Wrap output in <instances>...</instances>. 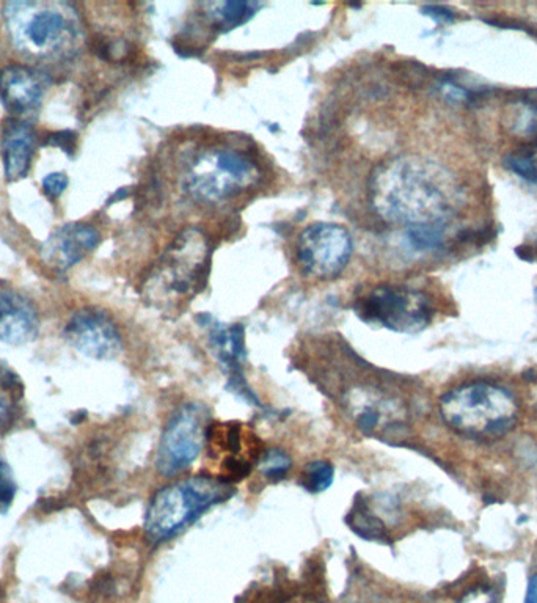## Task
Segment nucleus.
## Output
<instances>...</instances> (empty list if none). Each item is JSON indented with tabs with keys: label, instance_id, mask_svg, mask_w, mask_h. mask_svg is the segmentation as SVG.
<instances>
[{
	"label": "nucleus",
	"instance_id": "2f4dec72",
	"mask_svg": "<svg viewBox=\"0 0 537 603\" xmlns=\"http://www.w3.org/2000/svg\"><path fill=\"white\" fill-rule=\"evenodd\" d=\"M483 603H494L492 599H490L489 594L486 593V597H484Z\"/></svg>",
	"mask_w": 537,
	"mask_h": 603
},
{
	"label": "nucleus",
	"instance_id": "9d476101",
	"mask_svg": "<svg viewBox=\"0 0 537 603\" xmlns=\"http://www.w3.org/2000/svg\"><path fill=\"white\" fill-rule=\"evenodd\" d=\"M352 249L351 234L346 228L337 223H313L297 239V263L308 277L332 280L348 266Z\"/></svg>",
	"mask_w": 537,
	"mask_h": 603
},
{
	"label": "nucleus",
	"instance_id": "9b49d317",
	"mask_svg": "<svg viewBox=\"0 0 537 603\" xmlns=\"http://www.w3.org/2000/svg\"><path fill=\"white\" fill-rule=\"evenodd\" d=\"M63 335L74 349L93 360H114L123 351V340L115 322L96 308L76 311Z\"/></svg>",
	"mask_w": 537,
	"mask_h": 603
},
{
	"label": "nucleus",
	"instance_id": "cd10ccee",
	"mask_svg": "<svg viewBox=\"0 0 537 603\" xmlns=\"http://www.w3.org/2000/svg\"><path fill=\"white\" fill-rule=\"evenodd\" d=\"M424 15H428L429 18L434 19L437 22H453L454 13L450 8L443 7V5H428L423 8Z\"/></svg>",
	"mask_w": 537,
	"mask_h": 603
},
{
	"label": "nucleus",
	"instance_id": "393cba45",
	"mask_svg": "<svg viewBox=\"0 0 537 603\" xmlns=\"http://www.w3.org/2000/svg\"><path fill=\"white\" fill-rule=\"evenodd\" d=\"M439 90L451 103H470L476 96V93H473L472 90L462 87L459 82L450 79V77L440 81Z\"/></svg>",
	"mask_w": 537,
	"mask_h": 603
},
{
	"label": "nucleus",
	"instance_id": "4468645a",
	"mask_svg": "<svg viewBox=\"0 0 537 603\" xmlns=\"http://www.w3.org/2000/svg\"><path fill=\"white\" fill-rule=\"evenodd\" d=\"M48 77L26 65L7 66L0 73V99L13 114H29L40 106Z\"/></svg>",
	"mask_w": 537,
	"mask_h": 603
},
{
	"label": "nucleus",
	"instance_id": "f3484780",
	"mask_svg": "<svg viewBox=\"0 0 537 603\" xmlns=\"http://www.w3.org/2000/svg\"><path fill=\"white\" fill-rule=\"evenodd\" d=\"M346 523L357 536L365 541H390L384 520L377 516L373 506L369 503V498H365L363 495L355 498V503L346 516Z\"/></svg>",
	"mask_w": 537,
	"mask_h": 603
},
{
	"label": "nucleus",
	"instance_id": "2eb2a0df",
	"mask_svg": "<svg viewBox=\"0 0 537 603\" xmlns=\"http://www.w3.org/2000/svg\"><path fill=\"white\" fill-rule=\"evenodd\" d=\"M40 316L32 302L13 291H0V341L22 346L37 340Z\"/></svg>",
	"mask_w": 537,
	"mask_h": 603
},
{
	"label": "nucleus",
	"instance_id": "dca6fc26",
	"mask_svg": "<svg viewBox=\"0 0 537 603\" xmlns=\"http://www.w3.org/2000/svg\"><path fill=\"white\" fill-rule=\"evenodd\" d=\"M37 145V134L27 121L10 118L2 129V156L8 180H21L29 173Z\"/></svg>",
	"mask_w": 537,
	"mask_h": 603
},
{
	"label": "nucleus",
	"instance_id": "c756f323",
	"mask_svg": "<svg viewBox=\"0 0 537 603\" xmlns=\"http://www.w3.org/2000/svg\"><path fill=\"white\" fill-rule=\"evenodd\" d=\"M525 603H537V575H533L528 582L527 597Z\"/></svg>",
	"mask_w": 537,
	"mask_h": 603
},
{
	"label": "nucleus",
	"instance_id": "b1692460",
	"mask_svg": "<svg viewBox=\"0 0 537 603\" xmlns=\"http://www.w3.org/2000/svg\"><path fill=\"white\" fill-rule=\"evenodd\" d=\"M16 492H18V484L13 470L7 462L0 461V512H7L11 508Z\"/></svg>",
	"mask_w": 537,
	"mask_h": 603
},
{
	"label": "nucleus",
	"instance_id": "4be33fe9",
	"mask_svg": "<svg viewBox=\"0 0 537 603\" xmlns=\"http://www.w3.org/2000/svg\"><path fill=\"white\" fill-rule=\"evenodd\" d=\"M291 465H293V461L285 451L271 448V450L264 451L258 468H260L264 478L269 479V481H280L288 475Z\"/></svg>",
	"mask_w": 537,
	"mask_h": 603
},
{
	"label": "nucleus",
	"instance_id": "1a4fd4ad",
	"mask_svg": "<svg viewBox=\"0 0 537 603\" xmlns=\"http://www.w3.org/2000/svg\"><path fill=\"white\" fill-rule=\"evenodd\" d=\"M209 459L217 467V478L233 484L247 478L264 454L258 435L239 421L209 424L206 434Z\"/></svg>",
	"mask_w": 537,
	"mask_h": 603
},
{
	"label": "nucleus",
	"instance_id": "20e7f679",
	"mask_svg": "<svg viewBox=\"0 0 537 603\" xmlns=\"http://www.w3.org/2000/svg\"><path fill=\"white\" fill-rule=\"evenodd\" d=\"M233 495V484L214 475L178 479L151 498L143 528L154 544L170 541L209 509L222 505Z\"/></svg>",
	"mask_w": 537,
	"mask_h": 603
},
{
	"label": "nucleus",
	"instance_id": "0eeeda50",
	"mask_svg": "<svg viewBox=\"0 0 537 603\" xmlns=\"http://www.w3.org/2000/svg\"><path fill=\"white\" fill-rule=\"evenodd\" d=\"M354 310L366 324L399 333L421 332L434 316L428 294L406 286H377L355 300Z\"/></svg>",
	"mask_w": 537,
	"mask_h": 603
},
{
	"label": "nucleus",
	"instance_id": "7ed1b4c3",
	"mask_svg": "<svg viewBox=\"0 0 537 603\" xmlns=\"http://www.w3.org/2000/svg\"><path fill=\"white\" fill-rule=\"evenodd\" d=\"M439 410L446 426L472 439L503 437L519 420L517 399L492 382H470L453 388L440 398Z\"/></svg>",
	"mask_w": 537,
	"mask_h": 603
},
{
	"label": "nucleus",
	"instance_id": "39448f33",
	"mask_svg": "<svg viewBox=\"0 0 537 603\" xmlns=\"http://www.w3.org/2000/svg\"><path fill=\"white\" fill-rule=\"evenodd\" d=\"M209 269L208 241L200 230L183 231L148 277L145 294L164 313L178 311L205 286Z\"/></svg>",
	"mask_w": 537,
	"mask_h": 603
},
{
	"label": "nucleus",
	"instance_id": "412c9836",
	"mask_svg": "<svg viewBox=\"0 0 537 603\" xmlns=\"http://www.w3.org/2000/svg\"><path fill=\"white\" fill-rule=\"evenodd\" d=\"M333 476H335V468L330 462H311L305 467L302 478H300V484L310 494H322L332 486Z\"/></svg>",
	"mask_w": 537,
	"mask_h": 603
},
{
	"label": "nucleus",
	"instance_id": "f8f14e48",
	"mask_svg": "<svg viewBox=\"0 0 537 603\" xmlns=\"http://www.w3.org/2000/svg\"><path fill=\"white\" fill-rule=\"evenodd\" d=\"M208 327L212 348L216 351L217 359L228 376V390L252 406L263 407L242 373L245 362L244 327L222 326L219 322H214Z\"/></svg>",
	"mask_w": 537,
	"mask_h": 603
},
{
	"label": "nucleus",
	"instance_id": "f257e3e1",
	"mask_svg": "<svg viewBox=\"0 0 537 603\" xmlns=\"http://www.w3.org/2000/svg\"><path fill=\"white\" fill-rule=\"evenodd\" d=\"M371 205L387 222L446 225L459 208V186L442 165L426 159L398 158L379 165L369 184Z\"/></svg>",
	"mask_w": 537,
	"mask_h": 603
},
{
	"label": "nucleus",
	"instance_id": "a211bd4d",
	"mask_svg": "<svg viewBox=\"0 0 537 603\" xmlns=\"http://www.w3.org/2000/svg\"><path fill=\"white\" fill-rule=\"evenodd\" d=\"M508 128L512 134L522 139H531L537 134V98L534 93L514 99L508 112Z\"/></svg>",
	"mask_w": 537,
	"mask_h": 603
},
{
	"label": "nucleus",
	"instance_id": "473e14b6",
	"mask_svg": "<svg viewBox=\"0 0 537 603\" xmlns=\"http://www.w3.org/2000/svg\"><path fill=\"white\" fill-rule=\"evenodd\" d=\"M536 304H537V288H536Z\"/></svg>",
	"mask_w": 537,
	"mask_h": 603
},
{
	"label": "nucleus",
	"instance_id": "f03ea898",
	"mask_svg": "<svg viewBox=\"0 0 537 603\" xmlns=\"http://www.w3.org/2000/svg\"><path fill=\"white\" fill-rule=\"evenodd\" d=\"M5 21L16 48L35 59L70 57L82 37L76 11L59 2H10Z\"/></svg>",
	"mask_w": 537,
	"mask_h": 603
},
{
	"label": "nucleus",
	"instance_id": "6e6552de",
	"mask_svg": "<svg viewBox=\"0 0 537 603\" xmlns=\"http://www.w3.org/2000/svg\"><path fill=\"white\" fill-rule=\"evenodd\" d=\"M208 418V409L201 402H186L170 415L156 453L161 475H178L197 461L206 445Z\"/></svg>",
	"mask_w": 537,
	"mask_h": 603
},
{
	"label": "nucleus",
	"instance_id": "a878e982",
	"mask_svg": "<svg viewBox=\"0 0 537 603\" xmlns=\"http://www.w3.org/2000/svg\"><path fill=\"white\" fill-rule=\"evenodd\" d=\"M68 184H70V180H68V176L65 173H51V175L46 176L43 180L44 194L48 195L52 200H57L66 191Z\"/></svg>",
	"mask_w": 537,
	"mask_h": 603
},
{
	"label": "nucleus",
	"instance_id": "423d86ee",
	"mask_svg": "<svg viewBox=\"0 0 537 603\" xmlns=\"http://www.w3.org/2000/svg\"><path fill=\"white\" fill-rule=\"evenodd\" d=\"M260 176V164L250 151L214 145L187 164L183 186L194 200L212 205L252 189Z\"/></svg>",
	"mask_w": 537,
	"mask_h": 603
},
{
	"label": "nucleus",
	"instance_id": "bb28decb",
	"mask_svg": "<svg viewBox=\"0 0 537 603\" xmlns=\"http://www.w3.org/2000/svg\"><path fill=\"white\" fill-rule=\"evenodd\" d=\"M48 143L52 147L62 148L63 151L71 154L74 150V143H76V134L71 131L55 132L48 137Z\"/></svg>",
	"mask_w": 537,
	"mask_h": 603
},
{
	"label": "nucleus",
	"instance_id": "6ab92c4d",
	"mask_svg": "<svg viewBox=\"0 0 537 603\" xmlns=\"http://www.w3.org/2000/svg\"><path fill=\"white\" fill-rule=\"evenodd\" d=\"M258 11V4L255 2H242V0H231L225 4L216 5V10L212 11L216 24L219 29L230 30L241 26L249 19L253 18Z\"/></svg>",
	"mask_w": 537,
	"mask_h": 603
},
{
	"label": "nucleus",
	"instance_id": "ddd939ff",
	"mask_svg": "<svg viewBox=\"0 0 537 603\" xmlns=\"http://www.w3.org/2000/svg\"><path fill=\"white\" fill-rule=\"evenodd\" d=\"M101 234L87 223H70L52 233L43 247L41 258L57 271H68L98 247Z\"/></svg>",
	"mask_w": 537,
	"mask_h": 603
},
{
	"label": "nucleus",
	"instance_id": "7c9ffc66",
	"mask_svg": "<svg viewBox=\"0 0 537 603\" xmlns=\"http://www.w3.org/2000/svg\"><path fill=\"white\" fill-rule=\"evenodd\" d=\"M8 413H10V404H8L7 399L0 396V423H4L5 420H8V417H10Z\"/></svg>",
	"mask_w": 537,
	"mask_h": 603
},
{
	"label": "nucleus",
	"instance_id": "c85d7f7f",
	"mask_svg": "<svg viewBox=\"0 0 537 603\" xmlns=\"http://www.w3.org/2000/svg\"><path fill=\"white\" fill-rule=\"evenodd\" d=\"M282 603H324L318 597L310 596V594H296V596L288 597Z\"/></svg>",
	"mask_w": 537,
	"mask_h": 603
},
{
	"label": "nucleus",
	"instance_id": "5701e85b",
	"mask_svg": "<svg viewBox=\"0 0 537 603\" xmlns=\"http://www.w3.org/2000/svg\"><path fill=\"white\" fill-rule=\"evenodd\" d=\"M506 169L537 187V158L531 153H511L506 156Z\"/></svg>",
	"mask_w": 537,
	"mask_h": 603
},
{
	"label": "nucleus",
	"instance_id": "aec40b11",
	"mask_svg": "<svg viewBox=\"0 0 537 603\" xmlns=\"http://www.w3.org/2000/svg\"><path fill=\"white\" fill-rule=\"evenodd\" d=\"M446 225L432 223V225H415L407 228V239L413 249L420 252H432L443 247L445 242Z\"/></svg>",
	"mask_w": 537,
	"mask_h": 603
}]
</instances>
